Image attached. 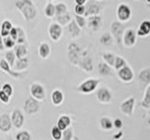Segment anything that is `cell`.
Instances as JSON below:
<instances>
[{
  "label": "cell",
  "instance_id": "1",
  "mask_svg": "<svg viewBox=\"0 0 150 140\" xmlns=\"http://www.w3.org/2000/svg\"><path fill=\"white\" fill-rule=\"evenodd\" d=\"M69 59L73 64H76L86 72H92L94 69L93 60L86 50L78 44H69L68 49Z\"/></svg>",
  "mask_w": 150,
  "mask_h": 140
},
{
  "label": "cell",
  "instance_id": "2",
  "mask_svg": "<svg viewBox=\"0 0 150 140\" xmlns=\"http://www.w3.org/2000/svg\"><path fill=\"white\" fill-rule=\"evenodd\" d=\"M15 7L21 11L26 21L34 20L37 16V9L29 0H20L15 2Z\"/></svg>",
  "mask_w": 150,
  "mask_h": 140
},
{
  "label": "cell",
  "instance_id": "3",
  "mask_svg": "<svg viewBox=\"0 0 150 140\" xmlns=\"http://www.w3.org/2000/svg\"><path fill=\"white\" fill-rule=\"evenodd\" d=\"M100 79L88 78L80 84L77 88V91L82 93H84V94H88V93L93 92L96 90L98 86V84H100Z\"/></svg>",
  "mask_w": 150,
  "mask_h": 140
},
{
  "label": "cell",
  "instance_id": "4",
  "mask_svg": "<svg viewBox=\"0 0 150 140\" xmlns=\"http://www.w3.org/2000/svg\"><path fill=\"white\" fill-rule=\"evenodd\" d=\"M40 108V105L39 101L35 100L34 98L29 97L23 103V110L25 111L26 114H29V115H33V114H36L39 112Z\"/></svg>",
  "mask_w": 150,
  "mask_h": 140
},
{
  "label": "cell",
  "instance_id": "5",
  "mask_svg": "<svg viewBox=\"0 0 150 140\" xmlns=\"http://www.w3.org/2000/svg\"><path fill=\"white\" fill-rule=\"evenodd\" d=\"M30 92L32 98L37 101H42L45 98L46 92L44 87L40 83H33L30 86Z\"/></svg>",
  "mask_w": 150,
  "mask_h": 140
},
{
  "label": "cell",
  "instance_id": "6",
  "mask_svg": "<svg viewBox=\"0 0 150 140\" xmlns=\"http://www.w3.org/2000/svg\"><path fill=\"white\" fill-rule=\"evenodd\" d=\"M116 16H117V19L122 22H128L131 17L130 8L126 4H120L119 6L117 7Z\"/></svg>",
  "mask_w": 150,
  "mask_h": 140
},
{
  "label": "cell",
  "instance_id": "7",
  "mask_svg": "<svg viewBox=\"0 0 150 140\" xmlns=\"http://www.w3.org/2000/svg\"><path fill=\"white\" fill-rule=\"evenodd\" d=\"M134 105H135V98L134 97H129L128 99L122 102V104L119 106V109L123 114L126 116L130 117L133 114L134 110Z\"/></svg>",
  "mask_w": 150,
  "mask_h": 140
},
{
  "label": "cell",
  "instance_id": "8",
  "mask_svg": "<svg viewBox=\"0 0 150 140\" xmlns=\"http://www.w3.org/2000/svg\"><path fill=\"white\" fill-rule=\"evenodd\" d=\"M136 39H137V36H136V32L133 29H127L124 31L123 36H122V42L125 45V47H132L136 43Z\"/></svg>",
  "mask_w": 150,
  "mask_h": 140
},
{
  "label": "cell",
  "instance_id": "9",
  "mask_svg": "<svg viewBox=\"0 0 150 140\" xmlns=\"http://www.w3.org/2000/svg\"><path fill=\"white\" fill-rule=\"evenodd\" d=\"M48 33H49L50 38L54 42H57L61 38V36H62V34H63L62 26H60L56 22L51 23L48 28Z\"/></svg>",
  "mask_w": 150,
  "mask_h": 140
},
{
  "label": "cell",
  "instance_id": "10",
  "mask_svg": "<svg viewBox=\"0 0 150 140\" xmlns=\"http://www.w3.org/2000/svg\"><path fill=\"white\" fill-rule=\"evenodd\" d=\"M111 30H112V38H115L116 42L118 44H120L122 42V36L124 34V28L122 23L119 22H114L111 24Z\"/></svg>",
  "mask_w": 150,
  "mask_h": 140
},
{
  "label": "cell",
  "instance_id": "11",
  "mask_svg": "<svg viewBox=\"0 0 150 140\" xmlns=\"http://www.w3.org/2000/svg\"><path fill=\"white\" fill-rule=\"evenodd\" d=\"M97 98L102 104H109L112 102V95L109 89L107 88H100L97 91Z\"/></svg>",
  "mask_w": 150,
  "mask_h": 140
},
{
  "label": "cell",
  "instance_id": "12",
  "mask_svg": "<svg viewBox=\"0 0 150 140\" xmlns=\"http://www.w3.org/2000/svg\"><path fill=\"white\" fill-rule=\"evenodd\" d=\"M87 4L84 5V14L86 17H91V16H97L100 12V5L94 2H86Z\"/></svg>",
  "mask_w": 150,
  "mask_h": 140
},
{
  "label": "cell",
  "instance_id": "13",
  "mask_svg": "<svg viewBox=\"0 0 150 140\" xmlns=\"http://www.w3.org/2000/svg\"><path fill=\"white\" fill-rule=\"evenodd\" d=\"M117 75H118V78L124 82L132 81V79L134 78V74H133L132 69H131L129 66H128V65H126V66H124L123 68L119 69L118 71H117Z\"/></svg>",
  "mask_w": 150,
  "mask_h": 140
},
{
  "label": "cell",
  "instance_id": "14",
  "mask_svg": "<svg viewBox=\"0 0 150 140\" xmlns=\"http://www.w3.org/2000/svg\"><path fill=\"white\" fill-rule=\"evenodd\" d=\"M11 124L14 126L15 128H21L23 123H25V116L23 115L22 112L16 109L12 112L11 117Z\"/></svg>",
  "mask_w": 150,
  "mask_h": 140
},
{
  "label": "cell",
  "instance_id": "15",
  "mask_svg": "<svg viewBox=\"0 0 150 140\" xmlns=\"http://www.w3.org/2000/svg\"><path fill=\"white\" fill-rule=\"evenodd\" d=\"M12 127L11 117L8 114H2L0 116V131L3 133H7L11 131Z\"/></svg>",
  "mask_w": 150,
  "mask_h": 140
},
{
  "label": "cell",
  "instance_id": "16",
  "mask_svg": "<svg viewBox=\"0 0 150 140\" xmlns=\"http://www.w3.org/2000/svg\"><path fill=\"white\" fill-rule=\"evenodd\" d=\"M86 24L91 30L98 31L101 25V17L100 15L88 17L86 21Z\"/></svg>",
  "mask_w": 150,
  "mask_h": 140
},
{
  "label": "cell",
  "instance_id": "17",
  "mask_svg": "<svg viewBox=\"0 0 150 140\" xmlns=\"http://www.w3.org/2000/svg\"><path fill=\"white\" fill-rule=\"evenodd\" d=\"M0 68H1L3 71L8 73L9 75H11V77L13 78H21L23 76L22 73H19V72H15V71H12V70L11 69V66L8 65V64L5 61L4 58L0 59Z\"/></svg>",
  "mask_w": 150,
  "mask_h": 140
},
{
  "label": "cell",
  "instance_id": "18",
  "mask_svg": "<svg viewBox=\"0 0 150 140\" xmlns=\"http://www.w3.org/2000/svg\"><path fill=\"white\" fill-rule=\"evenodd\" d=\"M98 74L102 77L111 76V75L114 74L112 67L109 66V65L105 63H100L98 64Z\"/></svg>",
  "mask_w": 150,
  "mask_h": 140
},
{
  "label": "cell",
  "instance_id": "19",
  "mask_svg": "<svg viewBox=\"0 0 150 140\" xmlns=\"http://www.w3.org/2000/svg\"><path fill=\"white\" fill-rule=\"evenodd\" d=\"M149 32H150V22L149 21H144L140 24L137 32H136V36H146L149 35Z\"/></svg>",
  "mask_w": 150,
  "mask_h": 140
},
{
  "label": "cell",
  "instance_id": "20",
  "mask_svg": "<svg viewBox=\"0 0 150 140\" xmlns=\"http://www.w3.org/2000/svg\"><path fill=\"white\" fill-rule=\"evenodd\" d=\"M70 123H71V120H70L69 117L64 115V116L60 117V118L58 119L56 127H57L61 131V132H62V131L69 128V126L70 125Z\"/></svg>",
  "mask_w": 150,
  "mask_h": 140
},
{
  "label": "cell",
  "instance_id": "21",
  "mask_svg": "<svg viewBox=\"0 0 150 140\" xmlns=\"http://www.w3.org/2000/svg\"><path fill=\"white\" fill-rule=\"evenodd\" d=\"M68 31L72 38H77L80 36V33H81V29L78 27L74 20H71V22L68 24Z\"/></svg>",
  "mask_w": 150,
  "mask_h": 140
},
{
  "label": "cell",
  "instance_id": "22",
  "mask_svg": "<svg viewBox=\"0 0 150 140\" xmlns=\"http://www.w3.org/2000/svg\"><path fill=\"white\" fill-rule=\"evenodd\" d=\"M52 103L54 105V106H59L62 104V102L64 100V95H63V92L62 91L60 90H54L53 92H52Z\"/></svg>",
  "mask_w": 150,
  "mask_h": 140
},
{
  "label": "cell",
  "instance_id": "23",
  "mask_svg": "<svg viewBox=\"0 0 150 140\" xmlns=\"http://www.w3.org/2000/svg\"><path fill=\"white\" fill-rule=\"evenodd\" d=\"M51 52V49L48 43L46 42H42L39 47V55L40 56V58L42 59H47L49 57Z\"/></svg>",
  "mask_w": 150,
  "mask_h": 140
},
{
  "label": "cell",
  "instance_id": "24",
  "mask_svg": "<svg viewBox=\"0 0 150 140\" xmlns=\"http://www.w3.org/2000/svg\"><path fill=\"white\" fill-rule=\"evenodd\" d=\"M139 80L146 85H149L150 83V70L149 68H144L139 73Z\"/></svg>",
  "mask_w": 150,
  "mask_h": 140
},
{
  "label": "cell",
  "instance_id": "25",
  "mask_svg": "<svg viewBox=\"0 0 150 140\" xmlns=\"http://www.w3.org/2000/svg\"><path fill=\"white\" fill-rule=\"evenodd\" d=\"M11 28H12V24H11V22L6 20V21H4L2 22V24H1V32H0V35H1L2 37H6L9 35V32H11Z\"/></svg>",
  "mask_w": 150,
  "mask_h": 140
},
{
  "label": "cell",
  "instance_id": "26",
  "mask_svg": "<svg viewBox=\"0 0 150 140\" xmlns=\"http://www.w3.org/2000/svg\"><path fill=\"white\" fill-rule=\"evenodd\" d=\"M15 57L18 59H22V58H25L27 55V49L25 45H17L15 47Z\"/></svg>",
  "mask_w": 150,
  "mask_h": 140
},
{
  "label": "cell",
  "instance_id": "27",
  "mask_svg": "<svg viewBox=\"0 0 150 140\" xmlns=\"http://www.w3.org/2000/svg\"><path fill=\"white\" fill-rule=\"evenodd\" d=\"M71 20H72L71 16H70V14L68 12L64 14V15H60L56 17V23L59 24L60 26H62V25L69 24V23L71 22Z\"/></svg>",
  "mask_w": 150,
  "mask_h": 140
},
{
  "label": "cell",
  "instance_id": "28",
  "mask_svg": "<svg viewBox=\"0 0 150 140\" xmlns=\"http://www.w3.org/2000/svg\"><path fill=\"white\" fill-rule=\"evenodd\" d=\"M141 106L145 109H149V107H150V86L149 85H147L146 89H145L144 96L143 98L142 102H141Z\"/></svg>",
  "mask_w": 150,
  "mask_h": 140
},
{
  "label": "cell",
  "instance_id": "29",
  "mask_svg": "<svg viewBox=\"0 0 150 140\" xmlns=\"http://www.w3.org/2000/svg\"><path fill=\"white\" fill-rule=\"evenodd\" d=\"M112 40H114V38H112V35L110 34L109 32L104 33V34L101 35L100 37V44L103 45V46L112 45Z\"/></svg>",
  "mask_w": 150,
  "mask_h": 140
},
{
  "label": "cell",
  "instance_id": "30",
  "mask_svg": "<svg viewBox=\"0 0 150 140\" xmlns=\"http://www.w3.org/2000/svg\"><path fill=\"white\" fill-rule=\"evenodd\" d=\"M28 66V59L25 58H22V59H18L15 62V65H14V69L16 71H20V70H25Z\"/></svg>",
  "mask_w": 150,
  "mask_h": 140
},
{
  "label": "cell",
  "instance_id": "31",
  "mask_svg": "<svg viewBox=\"0 0 150 140\" xmlns=\"http://www.w3.org/2000/svg\"><path fill=\"white\" fill-rule=\"evenodd\" d=\"M54 13L56 17L68 13V8L64 3H58L54 6Z\"/></svg>",
  "mask_w": 150,
  "mask_h": 140
},
{
  "label": "cell",
  "instance_id": "32",
  "mask_svg": "<svg viewBox=\"0 0 150 140\" xmlns=\"http://www.w3.org/2000/svg\"><path fill=\"white\" fill-rule=\"evenodd\" d=\"M115 57H116V55L111 52H106L102 54V59L105 61V64H107L111 67L114 66Z\"/></svg>",
  "mask_w": 150,
  "mask_h": 140
},
{
  "label": "cell",
  "instance_id": "33",
  "mask_svg": "<svg viewBox=\"0 0 150 140\" xmlns=\"http://www.w3.org/2000/svg\"><path fill=\"white\" fill-rule=\"evenodd\" d=\"M100 127L103 130H111L112 128V121L107 118V117H102L100 120Z\"/></svg>",
  "mask_w": 150,
  "mask_h": 140
},
{
  "label": "cell",
  "instance_id": "34",
  "mask_svg": "<svg viewBox=\"0 0 150 140\" xmlns=\"http://www.w3.org/2000/svg\"><path fill=\"white\" fill-rule=\"evenodd\" d=\"M4 59L11 67L14 66V64H15V54H14V51H12V50L7 51V52L5 53Z\"/></svg>",
  "mask_w": 150,
  "mask_h": 140
},
{
  "label": "cell",
  "instance_id": "35",
  "mask_svg": "<svg viewBox=\"0 0 150 140\" xmlns=\"http://www.w3.org/2000/svg\"><path fill=\"white\" fill-rule=\"evenodd\" d=\"M44 14L48 17V18H53L55 13H54V5L51 2H48L47 5L45 6V8H44Z\"/></svg>",
  "mask_w": 150,
  "mask_h": 140
},
{
  "label": "cell",
  "instance_id": "36",
  "mask_svg": "<svg viewBox=\"0 0 150 140\" xmlns=\"http://www.w3.org/2000/svg\"><path fill=\"white\" fill-rule=\"evenodd\" d=\"M126 65H127V63L124 60V58L120 57V56H116L115 60V64H114V68L116 70V71H118L119 69L123 68L124 66H126Z\"/></svg>",
  "mask_w": 150,
  "mask_h": 140
},
{
  "label": "cell",
  "instance_id": "37",
  "mask_svg": "<svg viewBox=\"0 0 150 140\" xmlns=\"http://www.w3.org/2000/svg\"><path fill=\"white\" fill-rule=\"evenodd\" d=\"M17 29V39L16 42L19 43V45H23V43L25 42V34L21 27H16Z\"/></svg>",
  "mask_w": 150,
  "mask_h": 140
},
{
  "label": "cell",
  "instance_id": "38",
  "mask_svg": "<svg viewBox=\"0 0 150 140\" xmlns=\"http://www.w3.org/2000/svg\"><path fill=\"white\" fill-rule=\"evenodd\" d=\"M51 134L54 140H60L62 138V132L55 126H53V128L51 130Z\"/></svg>",
  "mask_w": 150,
  "mask_h": 140
},
{
  "label": "cell",
  "instance_id": "39",
  "mask_svg": "<svg viewBox=\"0 0 150 140\" xmlns=\"http://www.w3.org/2000/svg\"><path fill=\"white\" fill-rule=\"evenodd\" d=\"M15 139L16 140H31V135L27 131H22V132H19L16 134Z\"/></svg>",
  "mask_w": 150,
  "mask_h": 140
},
{
  "label": "cell",
  "instance_id": "40",
  "mask_svg": "<svg viewBox=\"0 0 150 140\" xmlns=\"http://www.w3.org/2000/svg\"><path fill=\"white\" fill-rule=\"evenodd\" d=\"M3 45L5 48H8V49H11L15 46V41L11 39V37L8 36L6 37H3Z\"/></svg>",
  "mask_w": 150,
  "mask_h": 140
},
{
  "label": "cell",
  "instance_id": "41",
  "mask_svg": "<svg viewBox=\"0 0 150 140\" xmlns=\"http://www.w3.org/2000/svg\"><path fill=\"white\" fill-rule=\"evenodd\" d=\"M75 22L76 24L78 25V27L81 29V28H83L84 26L86 25V19L83 17V16H78V15H75Z\"/></svg>",
  "mask_w": 150,
  "mask_h": 140
},
{
  "label": "cell",
  "instance_id": "42",
  "mask_svg": "<svg viewBox=\"0 0 150 140\" xmlns=\"http://www.w3.org/2000/svg\"><path fill=\"white\" fill-rule=\"evenodd\" d=\"M62 138L63 140H72L73 138V131L71 128H67L63 131L62 133Z\"/></svg>",
  "mask_w": 150,
  "mask_h": 140
},
{
  "label": "cell",
  "instance_id": "43",
  "mask_svg": "<svg viewBox=\"0 0 150 140\" xmlns=\"http://www.w3.org/2000/svg\"><path fill=\"white\" fill-rule=\"evenodd\" d=\"M4 93H6V94L11 97L12 95V92H13V89H12V86L9 83H5L4 85L2 86V90H1Z\"/></svg>",
  "mask_w": 150,
  "mask_h": 140
},
{
  "label": "cell",
  "instance_id": "44",
  "mask_svg": "<svg viewBox=\"0 0 150 140\" xmlns=\"http://www.w3.org/2000/svg\"><path fill=\"white\" fill-rule=\"evenodd\" d=\"M74 10L76 15L78 16H83L84 14V6H79V5H76L74 8Z\"/></svg>",
  "mask_w": 150,
  "mask_h": 140
},
{
  "label": "cell",
  "instance_id": "45",
  "mask_svg": "<svg viewBox=\"0 0 150 140\" xmlns=\"http://www.w3.org/2000/svg\"><path fill=\"white\" fill-rule=\"evenodd\" d=\"M112 126H115V128H116L117 130H120L123 127V121L120 119H115L114 120V123H112Z\"/></svg>",
  "mask_w": 150,
  "mask_h": 140
},
{
  "label": "cell",
  "instance_id": "46",
  "mask_svg": "<svg viewBox=\"0 0 150 140\" xmlns=\"http://www.w3.org/2000/svg\"><path fill=\"white\" fill-rule=\"evenodd\" d=\"M0 101H2L4 104H8L9 102V97L6 93H4L2 91H0Z\"/></svg>",
  "mask_w": 150,
  "mask_h": 140
},
{
  "label": "cell",
  "instance_id": "47",
  "mask_svg": "<svg viewBox=\"0 0 150 140\" xmlns=\"http://www.w3.org/2000/svg\"><path fill=\"white\" fill-rule=\"evenodd\" d=\"M8 36L11 37L12 40H14L16 42V39H17V29H16V27H12L11 28V32H9Z\"/></svg>",
  "mask_w": 150,
  "mask_h": 140
},
{
  "label": "cell",
  "instance_id": "48",
  "mask_svg": "<svg viewBox=\"0 0 150 140\" xmlns=\"http://www.w3.org/2000/svg\"><path fill=\"white\" fill-rule=\"evenodd\" d=\"M122 135H123V133L121 132V131H118L115 134H114V139L115 140H118L122 137Z\"/></svg>",
  "mask_w": 150,
  "mask_h": 140
},
{
  "label": "cell",
  "instance_id": "49",
  "mask_svg": "<svg viewBox=\"0 0 150 140\" xmlns=\"http://www.w3.org/2000/svg\"><path fill=\"white\" fill-rule=\"evenodd\" d=\"M86 2H87L86 0H76V1H75L76 5H79V6H84Z\"/></svg>",
  "mask_w": 150,
  "mask_h": 140
},
{
  "label": "cell",
  "instance_id": "50",
  "mask_svg": "<svg viewBox=\"0 0 150 140\" xmlns=\"http://www.w3.org/2000/svg\"><path fill=\"white\" fill-rule=\"evenodd\" d=\"M5 49V47L3 45V37L0 35V50H3Z\"/></svg>",
  "mask_w": 150,
  "mask_h": 140
}]
</instances>
